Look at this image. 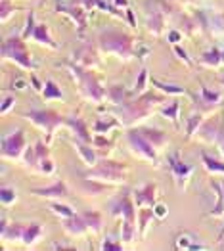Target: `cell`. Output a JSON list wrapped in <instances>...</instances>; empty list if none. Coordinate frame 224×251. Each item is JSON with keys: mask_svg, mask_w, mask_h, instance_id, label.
Here are the masks:
<instances>
[{"mask_svg": "<svg viewBox=\"0 0 224 251\" xmlns=\"http://www.w3.org/2000/svg\"><path fill=\"white\" fill-rule=\"evenodd\" d=\"M140 132H142V136H146L151 144H161L165 140V134L159 132V130H148V128H146V130H140Z\"/></svg>", "mask_w": 224, "mask_h": 251, "instance_id": "ba28073f", "label": "cell"}, {"mask_svg": "<svg viewBox=\"0 0 224 251\" xmlns=\"http://www.w3.org/2000/svg\"><path fill=\"white\" fill-rule=\"evenodd\" d=\"M153 201V186H146L138 194V203H151Z\"/></svg>", "mask_w": 224, "mask_h": 251, "instance_id": "8fae6325", "label": "cell"}, {"mask_svg": "<svg viewBox=\"0 0 224 251\" xmlns=\"http://www.w3.org/2000/svg\"><path fill=\"white\" fill-rule=\"evenodd\" d=\"M16 88H18V90L25 88V81H23V79H18V81H16Z\"/></svg>", "mask_w": 224, "mask_h": 251, "instance_id": "f546056e", "label": "cell"}, {"mask_svg": "<svg viewBox=\"0 0 224 251\" xmlns=\"http://www.w3.org/2000/svg\"><path fill=\"white\" fill-rule=\"evenodd\" d=\"M96 142H98V144H103V146H105V144H107V140H105V138H98V140H96Z\"/></svg>", "mask_w": 224, "mask_h": 251, "instance_id": "1f68e13d", "label": "cell"}, {"mask_svg": "<svg viewBox=\"0 0 224 251\" xmlns=\"http://www.w3.org/2000/svg\"><path fill=\"white\" fill-rule=\"evenodd\" d=\"M2 54H4L6 58H12V60L20 62L21 65H25V67H31V60H29V56H27V52H25V46H23V42H21L20 39H10L8 42H4Z\"/></svg>", "mask_w": 224, "mask_h": 251, "instance_id": "7a4b0ae2", "label": "cell"}, {"mask_svg": "<svg viewBox=\"0 0 224 251\" xmlns=\"http://www.w3.org/2000/svg\"><path fill=\"white\" fill-rule=\"evenodd\" d=\"M39 234H41V226H39V225H31V226H27L25 232H23V240H25L27 244H31Z\"/></svg>", "mask_w": 224, "mask_h": 251, "instance_id": "9c48e42d", "label": "cell"}, {"mask_svg": "<svg viewBox=\"0 0 224 251\" xmlns=\"http://www.w3.org/2000/svg\"><path fill=\"white\" fill-rule=\"evenodd\" d=\"M10 105H14V98H12V96H8V98H6V100H4V104H2V111H4V113H6V111H8V107H10Z\"/></svg>", "mask_w": 224, "mask_h": 251, "instance_id": "cb8c5ba5", "label": "cell"}, {"mask_svg": "<svg viewBox=\"0 0 224 251\" xmlns=\"http://www.w3.org/2000/svg\"><path fill=\"white\" fill-rule=\"evenodd\" d=\"M77 150H79V151H81V153H82V157H84V159H86V161H88V163H92V161H94V153H92V151H90V150H88V148L79 146V148H77Z\"/></svg>", "mask_w": 224, "mask_h": 251, "instance_id": "7402d4cb", "label": "cell"}, {"mask_svg": "<svg viewBox=\"0 0 224 251\" xmlns=\"http://www.w3.org/2000/svg\"><path fill=\"white\" fill-rule=\"evenodd\" d=\"M117 4H121V6H126V0H115Z\"/></svg>", "mask_w": 224, "mask_h": 251, "instance_id": "d6a6232c", "label": "cell"}, {"mask_svg": "<svg viewBox=\"0 0 224 251\" xmlns=\"http://www.w3.org/2000/svg\"><path fill=\"white\" fill-rule=\"evenodd\" d=\"M155 215H157V217H165V215H167V207H165V205H157V207H155Z\"/></svg>", "mask_w": 224, "mask_h": 251, "instance_id": "d4e9b609", "label": "cell"}, {"mask_svg": "<svg viewBox=\"0 0 224 251\" xmlns=\"http://www.w3.org/2000/svg\"><path fill=\"white\" fill-rule=\"evenodd\" d=\"M121 165H115L113 161H103L100 167L96 169V171H92L90 175L92 176H105V178H109V180H117V178H121Z\"/></svg>", "mask_w": 224, "mask_h": 251, "instance_id": "3957f363", "label": "cell"}, {"mask_svg": "<svg viewBox=\"0 0 224 251\" xmlns=\"http://www.w3.org/2000/svg\"><path fill=\"white\" fill-rule=\"evenodd\" d=\"M205 98L207 100H219V94H215V92H209V90H203Z\"/></svg>", "mask_w": 224, "mask_h": 251, "instance_id": "484cf974", "label": "cell"}, {"mask_svg": "<svg viewBox=\"0 0 224 251\" xmlns=\"http://www.w3.org/2000/svg\"><path fill=\"white\" fill-rule=\"evenodd\" d=\"M37 194H41V196H65V186H63V182H58L50 188L37 190Z\"/></svg>", "mask_w": 224, "mask_h": 251, "instance_id": "52a82bcc", "label": "cell"}, {"mask_svg": "<svg viewBox=\"0 0 224 251\" xmlns=\"http://www.w3.org/2000/svg\"><path fill=\"white\" fill-rule=\"evenodd\" d=\"M33 37H35L37 41L46 42V44H52V42H50V37H48V29H46V25H37ZM52 46H54V44H52Z\"/></svg>", "mask_w": 224, "mask_h": 251, "instance_id": "30bf717a", "label": "cell"}, {"mask_svg": "<svg viewBox=\"0 0 224 251\" xmlns=\"http://www.w3.org/2000/svg\"><path fill=\"white\" fill-rule=\"evenodd\" d=\"M144 81H146V71H142V73H140V79H138V86H136L138 90H142V88H144Z\"/></svg>", "mask_w": 224, "mask_h": 251, "instance_id": "4316f807", "label": "cell"}, {"mask_svg": "<svg viewBox=\"0 0 224 251\" xmlns=\"http://www.w3.org/2000/svg\"><path fill=\"white\" fill-rule=\"evenodd\" d=\"M203 62L205 63H213V65H215V63L221 62V56H219V52H217V50H213V52H207V54L203 56Z\"/></svg>", "mask_w": 224, "mask_h": 251, "instance_id": "ac0fdd59", "label": "cell"}, {"mask_svg": "<svg viewBox=\"0 0 224 251\" xmlns=\"http://www.w3.org/2000/svg\"><path fill=\"white\" fill-rule=\"evenodd\" d=\"M176 246H178V248H182V250H199V246H194V244H192V240H190L188 236H182V238H178Z\"/></svg>", "mask_w": 224, "mask_h": 251, "instance_id": "4fadbf2b", "label": "cell"}, {"mask_svg": "<svg viewBox=\"0 0 224 251\" xmlns=\"http://www.w3.org/2000/svg\"><path fill=\"white\" fill-rule=\"evenodd\" d=\"M176 54H178V56H180V58H182V60H184L186 63H190V60H188V56L184 54V50H180V48H176Z\"/></svg>", "mask_w": 224, "mask_h": 251, "instance_id": "83f0119b", "label": "cell"}, {"mask_svg": "<svg viewBox=\"0 0 224 251\" xmlns=\"http://www.w3.org/2000/svg\"><path fill=\"white\" fill-rule=\"evenodd\" d=\"M44 96H46V98H61V92L56 84L48 81L46 86H44Z\"/></svg>", "mask_w": 224, "mask_h": 251, "instance_id": "7c38bea8", "label": "cell"}, {"mask_svg": "<svg viewBox=\"0 0 224 251\" xmlns=\"http://www.w3.org/2000/svg\"><path fill=\"white\" fill-rule=\"evenodd\" d=\"M102 48L105 50H113V52H121V54H128L130 52V39L123 33H115V31H107L102 35Z\"/></svg>", "mask_w": 224, "mask_h": 251, "instance_id": "6da1fadb", "label": "cell"}, {"mask_svg": "<svg viewBox=\"0 0 224 251\" xmlns=\"http://www.w3.org/2000/svg\"><path fill=\"white\" fill-rule=\"evenodd\" d=\"M176 109H178V102H173L169 107H163V115H169L171 119H176Z\"/></svg>", "mask_w": 224, "mask_h": 251, "instance_id": "ffe728a7", "label": "cell"}, {"mask_svg": "<svg viewBox=\"0 0 224 251\" xmlns=\"http://www.w3.org/2000/svg\"><path fill=\"white\" fill-rule=\"evenodd\" d=\"M223 151H224V148H223Z\"/></svg>", "mask_w": 224, "mask_h": 251, "instance_id": "836d02e7", "label": "cell"}, {"mask_svg": "<svg viewBox=\"0 0 224 251\" xmlns=\"http://www.w3.org/2000/svg\"><path fill=\"white\" fill-rule=\"evenodd\" d=\"M148 23L151 25V31H153V33H159V23H161V18H159V16L153 21H148Z\"/></svg>", "mask_w": 224, "mask_h": 251, "instance_id": "603a6c76", "label": "cell"}, {"mask_svg": "<svg viewBox=\"0 0 224 251\" xmlns=\"http://www.w3.org/2000/svg\"><path fill=\"white\" fill-rule=\"evenodd\" d=\"M171 41H173V42L178 41V33H171Z\"/></svg>", "mask_w": 224, "mask_h": 251, "instance_id": "4dcf8cb0", "label": "cell"}, {"mask_svg": "<svg viewBox=\"0 0 224 251\" xmlns=\"http://www.w3.org/2000/svg\"><path fill=\"white\" fill-rule=\"evenodd\" d=\"M29 117L35 119L37 123H41V125L46 126V130H52V126L58 125V123L61 121L60 115L54 113V111H31Z\"/></svg>", "mask_w": 224, "mask_h": 251, "instance_id": "277c9868", "label": "cell"}, {"mask_svg": "<svg viewBox=\"0 0 224 251\" xmlns=\"http://www.w3.org/2000/svg\"><path fill=\"white\" fill-rule=\"evenodd\" d=\"M14 200H16L14 190H8V188L2 190V201H4V203H10V201H14Z\"/></svg>", "mask_w": 224, "mask_h": 251, "instance_id": "44dd1931", "label": "cell"}, {"mask_svg": "<svg viewBox=\"0 0 224 251\" xmlns=\"http://www.w3.org/2000/svg\"><path fill=\"white\" fill-rule=\"evenodd\" d=\"M155 84L161 88V90H165V92H171V94H182L184 88H180V86H174V84H161L155 81Z\"/></svg>", "mask_w": 224, "mask_h": 251, "instance_id": "5bb4252c", "label": "cell"}, {"mask_svg": "<svg viewBox=\"0 0 224 251\" xmlns=\"http://www.w3.org/2000/svg\"><path fill=\"white\" fill-rule=\"evenodd\" d=\"M173 169H174V173H176V175H180V176H186V175L190 173V167H186L184 163L174 161V159H173Z\"/></svg>", "mask_w": 224, "mask_h": 251, "instance_id": "e0dca14e", "label": "cell"}, {"mask_svg": "<svg viewBox=\"0 0 224 251\" xmlns=\"http://www.w3.org/2000/svg\"><path fill=\"white\" fill-rule=\"evenodd\" d=\"M203 161H205V165H207V169H211V171H223L224 173V165H221L219 161H215V159H211V157H207V155H203Z\"/></svg>", "mask_w": 224, "mask_h": 251, "instance_id": "9a60e30c", "label": "cell"}, {"mask_svg": "<svg viewBox=\"0 0 224 251\" xmlns=\"http://www.w3.org/2000/svg\"><path fill=\"white\" fill-rule=\"evenodd\" d=\"M84 221H86V223H92V226L98 228V225H100V215H96V213H84Z\"/></svg>", "mask_w": 224, "mask_h": 251, "instance_id": "d6986e66", "label": "cell"}, {"mask_svg": "<svg viewBox=\"0 0 224 251\" xmlns=\"http://www.w3.org/2000/svg\"><path fill=\"white\" fill-rule=\"evenodd\" d=\"M128 138H130V142L138 148L140 151H144L148 157L155 159V151H153V148H151V142H149L146 136H142V132H130Z\"/></svg>", "mask_w": 224, "mask_h": 251, "instance_id": "5b68a950", "label": "cell"}, {"mask_svg": "<svg viewBox=\"0 0 224 251\" xmlns=\"http://www.w3.org/2000/svg\"><path fill=\"white\" fill-rule=\"evenodd\" d=\"M52 209L56 211V213H60V215H63V217H67V219H73V217H75L73 209H69V207H65V205H52Z\"/></svg>", "mask_w": 224, "mask_h": 251, "instance_id": "2e32d148", "label": "cell"}, {"mask_svg": "<svg viewBox=\"0 0 224 251\" xmlns=\"http://www.w3.org/2000/svg\"><path fill=\"white\" fill-rule=\"evenodd\" d=\"M4 153L6 155H12V157H16L18 153H20V150L23 148V132L18 130L12 138H8V140H4Z\"/></svg>", "mask_w": 224, "mask_h": 251, "instance_id": "8992f818", "label": "cell"}, {"mask_svg": "<svg viewBox=\"0 0 224 251\" xmlns=\"http://www.w3.org/2000/svg\"><path fill=\"white\" fill-rule=\"evenodd\" d=\"M103 250H121V246H113V244H103Z\"/></svg>", "mask_w": 224, "mask_h": 251, "instance_id": "f1b7e54d", "label": "cell"}]
</instances>
